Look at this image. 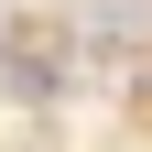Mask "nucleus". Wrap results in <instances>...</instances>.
I'll list each match as a JSON object with an SVG mask.
<instances>
[{
	"mask_svg": "<svg viewBox=\"0 0 152 152\" xmlns=\"http://www.w3.org/2000/svg\"><path fill=\"white\" fill-rule=\"evenodd\" d=\"M0 87H11V98H54V87H65V65H54L44 33H11V44H0Z\"/></svg>",
	"mask_w": 152,
	"mask_h": 152,
	"instance_id": "1",
	"label": "nucleus"
}]
</instances>
